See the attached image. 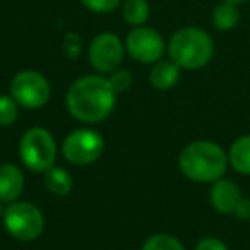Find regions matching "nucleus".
<instances>
[{
  "label": "nucleus",
  "instance_id": "1",
  "mask_svg": "<svg viewBox=\"0 0 250 250\" xmlns=\"http://www.w3.org/2000/svg\"><path fill=\"white\" fill-rule=\"evenodd\" d=\"M117 101V91L103 76H84L70 84L65 96L69 113L84 124H98L110 117Z\"/></svg>",
  "mask_w": 250,
  "mask_h": 250
},
{
  "label": "nucleus",
  "instance_id": "2",
  "mask_svg": "<svg viewBox=\"0 0 250 250\" xmlns=\"http://www.w3.org/2000/svg\"><path fill=\"white\" fill-rule=\"evenodd\" d=\"M178 167L190 180L212 184L223 178L228 167V156L212 141H194L182 149Z\"/></svg>",
  "mask_w": 250,
  "mask_h": 250
},
{
  "label": "nucleus",
  "instance_id": "3",
  "mask_svg": "<svg viewBox=\"0 0 250 250\" xmlns=\"http://www.w3.org/2000/svg\"><path fill=\"white\" fill-rule=\"evenodd\" d=\"M170 60L180 69L195 70L209 63L214 53L212 38L201 28H182L170 38L168 43Z\"/></svg>",
  "mask_w": 250,
  "mask_h": 250
},
{
  "label": "nucleus",
  "instance_id": "4",
  "mask_svg": "<svg viewBox=\"0 0 250 250\" xmlns=\"http://www.w3.org/2000/svg\"><path fill=\"white\" fill-rule=\"evenodd\" d=\"M19 158L29 171L45 173L57 160L55 137L43 127H31L21 137Z\"/></svg>",
  "mask_w": 250,
  "mask_h": 250
},
{
  "label": "nucleus",
  "instance_id": "5",
  "mask_svg": "<svg viewBox=\"0 0 250 250\" xmlns=\"http://www.w3.org/2000/svg\"><path fill=\"white\" fill-rule=\"evenodd\" d=\"M4 226L12 238L19 242H33L43 233L45 218L33 202L14 201L5 208Z\"/></svg>",
  "mask_w": 250,
  "mask_h": 250
},
{
  "label": "nucleus",
  "instance_id": "6",
  "mask_svg": "<svg viewBox=\"0 0 250 250\" xmlns=\"http://www.w3.org/2000/svg\"><path fill=\"white\" fill-rule=\"evenodd\" d=\"M11 96L19 106L36 110L48 103L52 87L46 77L36 70H21L11 81Z\"/></svg>",
  "mask_w": 250,
  "mask_h": 250
},
{
  "label": "nucleus",
  "instance_id": "7",
  "mask_svg": "<svg viewBox=\"0 0 250 250\" xmlns=\"http://www.w3.org/2000/svg\"><path fill=\"white\" fill-rule=\"evenodd\" d=\"M104 141L93 129H77L70 132L62 143V154L69 163L83 167L91 165L103 154Z\"/></svg>",
  "mask_w": 250,
  "mask_h": 250
},
{
  "label": "nucleus",
  "instance_id": "8",
  "mask_svg": "<svg viewBox=\"0 0 250 250\" xmlns=\"http://www.w3.org/2000/svg\"><path fill=\"white\" fill-rule=\"evenodd\" d=\"M125 45L113 33H101L94 36L89 45V62L100 74H111L124 60Z\"/></svg>",
  "mask_w": 250,
  "mask_h": 250
},
{
  "label": "nucleus",
  "instance_id": "9",
  "mask_svg": "<svg viewBox=\"0 0 250 250\" xmlns=\"http://www.w3.org/2000/svg\"><path fill=\"white\" fill-rule=\"evenodd\" d=\"M125 48L141 63H156L165 53V40L156 29L137 26L125 40Z\"/></svg>",
  "mask_w": 250,
  "mask_h": 250
},
{
  "label": "nucleus",
  "instance_id": "10",
  "mask_svg": "<svg viewBox=\"0 0 250 250\" xmlns=\"http://www.w3.org/2000/svg\"><path fill=\"white\" fill-rule=\"evenodd\" d=\"M209 199H211L212 208L218 212H221V214H233L236 204L242 199V190H240V187L235 182L219 178V180L212 182Z\"/></svg>",
  "mask_w": 250,
  "mask_h": 250
},
{
  "label": "nucleus",
  "instance_id": "11",
  "mask_svg": "<svg viewBox=\"0 0 250 250\" xmlns=\"http://www.w3.org/2000/svg\"><path fill=\"white\" fill-rule=\"evenodd\" d=\"M24 192V173L18 165L4 163L0 165V201L11 202L18 201Z\"/></svg>",
  "mask_w": 250,
  "mask_h": 250
},
{
  "label": "nucleus",
  "instance_id": "12",
  "mask_svg": "<svg viewBox=\"0 0 250 250\" xmlns=\"http://www.w3.org/2000/svg\"><path fill=\"white\" fill-rule=\"evenodd\" d=\"M180 79V67L173 60H158L149 72V83L160 91H168Z\"/></svg>",
  "mask_w": 250,
  "mask_h": 250
},
{
  "label": "nucleus",
  "instance_id": "13",
  "mask_svg": "<svg viewBox=\"0 0 250 250\" xmlns=\"http://www.w3.org/2000/svg\"><path fill=\"white\" fill-rule=\"evenodd\" d=\"M43 182H45V187L50 194L59 195V197H63L67 195L70 190H72V177L70 173L62 167H52L45 171V177H43Z\"/></svg>",
  "mask_w": 250,
  "mask_h": 250
},
{
  "label": "nucleus",
  "instance_id": "14",
  "mask_svg": "<svg viewBox=\"0 0 250 250\" xmlns=\"http://www.w3.org/2000/svg\"><path fill=\"white\" fill-rule=\"evenodd\" d=\"M228 161L238 173L250 175V136L238 137L231 144L228 153Z\"/></svg>",
  "mask_w": 250,
  "mask_h": 250
},
{
  "label": "nucleus",
  "instance_id": "15",
  "mask_svg": "<svg viewBox=\"0 0 250 250\" xmlns=\"http://www.w3.org/2000/svg\"><path fill=\"white\" fill-rule=\"evenodd\" d=\"M240 21V12L236 9V4L231 2H223L212 12V24L219 31H229Z\"/></svg>",
  "mask_w": 250,
  "mask_h": 250
},
{
  "label": "nucleus",
  "instance_id": "16",
  "mask_svg": "<svg viewBox=\"0 0 250 250\" xmlns=\"http://www.w3.org/2000/svg\"><path fill=\"white\" fill-rule=\"evenodd\" d=\"M122 12H124L125 21L132 26H143L144 22L149 19V4L146 0H125L124 7H122Z\"/></svg>",
  "mask_w": 250,
  "mask_h": 250
},
{
  "label": "nucleus",
  "instance_id": "17",
  "mask_svg": "<svg viewBox=\"0 0 250 250\" xmlns=\"http://www.w3.org/2000/svg\"><path fill=\"white\" fill-rule=\"evenodd\" d=\"M141 250H185V247L177 236L168 233H156L144 242Z\"/></svg>",
  "mask_w": 250,
  "mask_h": 250
},
{
  "label": "nucleus",
  "instance_id": "18",
  "mask_svg": "<svg viewBox=\"0 0 250 250\" xmlns=\"http://www.w3.org/2000/svg\"><path fill=\"white\" fill-rule=\"evenodd\" d=\"M19 117V104L9 94H0V127H9Z\"/></svg>",
  "mask_w": 250,
  "mask_h": 250
},
{
  "label": "nucleus",
  "instance_id": "19",
  "mask_svg": "<svg viewBox=\"0 0 250 250\" xmlns=\"http://www.w3.org/2000/svg\"><path fill=\"white\" fill-rule=\"evenodd\" d=\"M108 79H110L111 86H113V89L117 91V93H124V91L129 89L130 84H132V74L127 69H117L111 72V76L108 77Z\"/></svg>",
  "mask_w": 250,
  "mask_h": 250
},
{
  "label": "nucleus",
  "instance_id": "20",
  "mask_svg": "<svg viewBox=\"0 0 250 250\" xmlns=\"http://www.w3.org/2000/svg\"><path fill=\"white\" fill-rule=\"evenodd\" d=\"M86 9L91 12H98V14H106L111 12L120 5V0H81Z\"/></svg>",
  "mask_w": 250,
  "mask_h": 250
},
{
  "label": "nucleus",
  "instance_id": "21",
  "mask_svg": "<svg viewBox=\"0 0 250 250\" xmlns=\"http://www.w3.org/2000/svg\"><path fill=\"white\" fill-rule=\"evenodd\" d=\"M195 250H228V247L225 245V242H221L219 238L214 236H206L201 242L195 245Z\"/></svg>",
  "mask_w": 250,
  "mask_h": 250
},
{
  "label": "nucleus",
  "instance_id": "22",
  "mask_svg": "<svg viewBox=\"0 0 250 250\" xmlns=\"http://www.w3.org/2000/svg\"><path fill=\"white\" fill-rule=\"evenodd\" d=\"M65 52H67V55L72 57V59H76L77 53L81 52V40L76 33H69V35L65 36Z\"/></svg>",
  "mask_w": 250,
  "mask_h": 250
},
{
  "label": "nucleus",
  "instance_id": "23",
  "mask_svg": "<svg viewBox=\"0 0 250 250\" xmlns=\"http://www.w3.org/2000/svg\"><path fill=\"white\" fill-rule=\"evenodd\" d=\"M233 214H235L238 219H242V221H249L250 219V199H243V197L240 199V202L236 204Z\"/></svg>",
  "mask_w": 250,
  "mask_h": 250
},
{
  "label": "nucleus",
  "instance_id": "24",
  "mask_svg": "<svg viewBox=\"0 0 250 250\" xmlns=\"http://www.w3.org/2000/svg\"><path fill=\"white\" fill-rule=\"evenodd\" d=\"M4 212H5V208H4V202L0 201V218H4Z\"/></svg>",
  "mask_w": 250,
  "mask_h": 250
},
{
  "label": "nucleus",
  "instance_id": "25",
  "mask_svg": "<svg viewBox=\"0 0 250 250\" xmlns=\"http://www.w3.org/2000/svg\"><path fill=\"white\" fill-rule=\"evenodd\" d=\"M223 2H231V4H240V2H245V0H223Z\"/></svg>",
  "mask_w": 250,
  "mask_h": 250
}]
</instances>
